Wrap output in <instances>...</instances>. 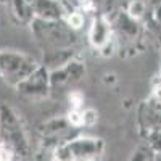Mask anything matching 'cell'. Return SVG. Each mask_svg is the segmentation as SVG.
Instances as JSON below:
<instances>
[{
    "instance_id": "7a4b0ae2",
    "label": "cell",
    "mask_w": 161,
    "mask_h": 161,
    "mask_svg": "<svg viewBox=\"0 0 161 161\" xmlns=\"http://www.w3.org/2000/svg\"><path fill=\"white\" fill-rule=\"evenodd\" d=\"M103 143L100 139H76L60 145L55 152V161H93L100 156Z\"/></svg>"
},
{
    "instance_id": "52a82bcc",
    "label": "cell",
    "mask_w": 161,
    "mask_h": 161,
    "mask_svg": "<svg viewBox=\"0 0 161 161\" xmlns=\"http://www.w3.org/2000/svg\"><path fill=\"white\" fill-rule=\"evenodd\" d=\"M13 156H15V150L5 143H0V161H11Z\"/></svg>"
},
{
    "instance_id": "3957f363",
    "label": "cell",
    "mask_w": 161,
    "mask_h": 161,
    "mask_svg": "<svg viewBox=\"0 0 161 161\" xmlns=\"http://www.w3.org/2000/svg\"><path fill=\"white\" fill-rule=\"evenodd\" d=\"M89 42L90 45L98 50L102 55L108 57L113 45V31H111V24L105 16H98L92 21L90 29H89Z\"/></svg>"
},
{
    "instance_id": "8992f818",
    "label": "cell",
    "mask_w": 161,
    "mask_h": 161,
    "mask_svg": "<svg viewBox=\"0 0 161 161\" xmlns=\"http://www.w3.org/2000/svg\"><path fill=\"white\" fill-rule=\"evenodd\" d=\"M84 103V95L80 92L74 90L69 93V105H71V110H80V108H84L82 106Z\"/></svg>"
},
{
    "instance_id": "277c9868",
    "label": "cell",
    "mask_w": 161,
    "mask_h": 161,
    "mask_svg": "<svg viewBox=\"0 0 161 161\" xmlns=\"http://www.w3.org/2000/svg\"><path fill=\"white\" fill-rule=\"evenodd\" d=\"M50 73V86L52 89H57V87H64V86H69L76 80H79L80 77H84L86 74V68L84 64L71 58L69 61L63 63L61 66H57L53 68Z\"/></svg>"
},
{
    "instance_id": "6da1fadb",
    "label": "cell",
    "mask_w": 161,
    "mask_h": 161,
    "mask_svg": "<svg viewBox=\"0 0 161 161\" xmlns=\"http://www.w3.org/2000/svg\"><path fill=\"white\" fill-rule=\"evenodd\" d=\"M40 64L31 57L15 50H0V77L7 84L18 87Z\"/></svg>"
},
{
    "instance_id": "5b68a950",
    "label": "cell",
    "mask_w": 161,
    "mask_h": 161,
    "mask_svg": "<svg viewBox=\"0 0 161 161\" xmlns=\"http://www.w3.org/2000/svg\"><path fill=\"white\" fill-rule=\"evenodd\" d=\"M16 89L21 93H24L26 97L42 98L52 89V86H50V73L44 68V66H39V68L28 79H24Z\"/></svg>"
}]
</instances>
